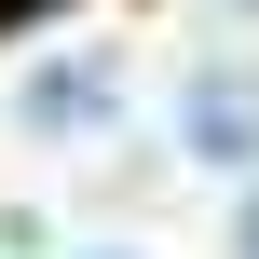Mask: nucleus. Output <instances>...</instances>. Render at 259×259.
<instances>
[{
  "label": "nucleus",
  "instance_id": "4",
  "mask_svg": "<svg viewBox=\"0 0 259 259\" xmlns=\"http://www.w3.org/2000/svg\"><path fill=\"white\" fill-rule=\"evenodd\" d=\"M0 14H14V0H0Z\"/></svg>",
  "mask_w": 259,
  "mask_h": 259
},
{
  "label": "nucleus",
  "instance_id": "3",
  "mask_svg": "<svg viewBox=\"0 0 259 259\" xmlns=\"http://www.w3.org/2000/svg\"><path fill=\"white\" fill-rule=\"evenodd\" d=\"M246 259H259V191H246Z\"/></svg>",
  "mask_w": 259,
  "mask_h": 259
},
{
  "label": "nucleus",
  "instance_id": "1",
  "mask_svg": "<svg viewBox=\"0 0 259 259\" xmlns=\"http://www.w3.org/2000/svg\"><path fill=\"white\" fill-rule=\"evenodd\" d=\"M178 123H191V164H219V178H259V68H191Z\"/></svg>",
  "mask_w": 259,
  "mask_h": 259
},
{
  "label": "nucleus",
  "instance_id": "2",
  "mask_svg": "<svg viewBox=\"0 0 259 259\" xmlns=\"http://www.w3.org/2000/svg\"><path fill=\"white\" fill-rule=\"evenodd\" d=\"M96 109H109V82H96V68H41V82H27V123H55V137H68V123H96Z\"/></svg>",
  "mask_w": 259,
  "mask_h": 259
}]
</instances>
